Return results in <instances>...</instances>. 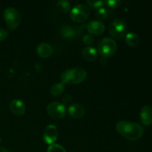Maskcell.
<instances>
[{
    "instance_id": "7a4b0ae2",
    "label": "cell",
    "mask_w": 152,
    "mask_h": 152,
    "mask_svg": "<svg viewBox=\"0 0 152 152\" xmlns=\"http://www.w3.org/2000/svg\"><path fill=\"white\" fill-rule=\"evenodd\" d=\"M87 77V73L83 68H75L66 70L61 74L62 83L65 84H80Z\"/></svg>"
},
{
    "instance_id": "d4e9b609",
    "label": "cell",
    "mask_w": 152,
    "mask_h": 152,
    "mask_svg": "<svg viewBox=\"0 0 152 152\" xmlns=\"http://www.w3.org/2000/svg\"><path fill=\"white\" fill-rule=\"evenodd\" d=\"M62 100H63L64 103H68V102H71L72 101V97H71V96H70L68 94L65 95V96H64Z\"/></svg>"
},
{
    "instance_id": "cb8c5ba5",
    "label": "cell",
    "mask_w": 152,
    "mask_h": 152,
    "mask_svg": "<svg viewBox=\"0 0 152 152\" xmlns=\"http://www.w3.org/2000/svg\"><path fill=\"white\" fill-rule=\"evenodd\" d=\"M7 36H8V32L6 30L0 28V42L5 39L7 37Z\"/></svg>"
},
{
    "instance_id": "44dd1931",
    "label": "cell",
    "mask_w": 152,
    "mask_h": 152,
    "mask_svg": "<svg viewBox=\"0 0 152 152\" xmlns=\"http://www.w3.org/2000/svg\"><path fill=\"white\" fill-rule=\"evenodd\" d=\"M104 4L107 6L108 7L111 9L117 8L121 4V1L120 0H109V1H104Z\"/></svg>"
},
{
    "instance_id": "8fae6325",
    "label": "cell",
    "mask_w": 152,
    "mask_h": 152,
    "mask_svg": "<svg viewBox=\"0 0 152 152\" xmlns=\"http://www.w3.org/2000/svg\"><path fill=\"white\" fill-rule=\"evenodd\" d=\"M10 110L16 116H22L25 112V105L22 100L14 99L10 102Z\"/></svg>"
},
{
    "instance_id": "2e32d148",
    "label": "cell",
    "mask_w": 152,
    "mask_h": 152,
    "mask_svg": "<svg viewBox=\"0 0 152 152\" xmlns=\"http://www.w3.org/2000/svg\"><path fill=\"white\" fill-rule=\"evenodd\" d=\"M76 31L74 28L68 25H65V26L62 27L61 29V34H62V37L67 39H71L74 38L76 37Z\"/></svg>"
},
{
    "instance_id": "52a82bcc",
    "label": "cell",
    "mask_w": 152,
    "mask_h": 152,
    "mask_svg": "<svg viewBox=\"0 0 152 152\" xmlns=\"http://www.w3.org/2000/svg\"><path fill=\"white\" fill-rule=\"evenodd\" d=\"M47 112L51 118L60 120L66 114V109L63 104L60 102H50L47 106Z\"/></svg>"
},
{
    "instance_id": "9a60e30c",
    "label": "cell",
    "mask_w": 152,
    "mask_h": 152,
    "mask_svg": "<svg viewBox=\"0 0 152 152\" xmlns=\"http://www.w3.org/2000/svg\"><path fill=\"white\" fill-rule=\"evenodd\" d=\"M140 37L137 34L134 32L129 33L126 36V42L129 46L132 48H136L140 43Z\"/></svg>"
},
{
    "instance_id": "ac0fdd59",
    "label": "cell",
    "mask_w": 152,
    "mask_h": 152,
    "mask_svg": "<svg viewBox=\"0 0 152 152\" xmlns=\"http://www.w3.org/2000/svg\"><path fill=\"white\" fill-rule=\"evenodd\" d=\"M57 7L62 12H68L69 11L70 8H71V3L68 1H65V0H61L56 3Z\"/></svg>"
},
{
    "instance_id": "d6986e66",
    "label": "cell",
    "mask_w": 152,
    "mask_h": 152,
    "mask_svg": "<svg viewBox=\"0 0 152 152\" xmlns=\"http://www.w3.org/2000/svg\"><path fill=\"white\" fill-rule=\"evenodd\" d=\"M109 11L108 9L102 7L99 9H96V16L99 19H105L108 16Z\"/></svg>"
},
{
    "instance_id": "ffe728a7",
    "label": "cell",
    "mask_w": 152,
    "mask_h": 152,
    "mask_svg": "<svg viewBox=\"0 0 152 152\" xmlns=\"http://www.w3.org/2000/svg\"><path fill=\"white\" fill-rule=\"evenodd\" d=\"M47 152H66L65 148L59 144L53 143L49 145Z\"/></svg>"
},
{
    "instance_id": "30bf717a",
    "label": "cell",
    "mask_w": 152,
    "mask_h": 152,
    "mask_svg": "<svg viewBox=\"0 0 152 152\" xmlns=\"http://www.w3.org/2000/svg\"><path fill=\"white\" fill-rule=\"evenodd\" d=\"M140 120L145 126L152 124V107L150 105H144L140 111Z\"/></svg>"
},
{
    "instance_id": "603a6c76",
    "label": "cell",
    "mask_w": 152,
    "mask_h": 152,
    "mask_svg": "<svg viewBox=\"0 0 152 152\" xmlns=\"http://www.w3.org/2000/svg\"><path fill=\"white\" fill-rule=\"evenodd\" d=\"M94 39L93 36L91 35V34H86L83 37V43L86 45H91L94 42Z\"/></svg>"
},
{
    "instance_id": "5b68a950",
    "label": "cell",
    "mask_w": 152,
    "mask_h": 152,
    "mask_svg": "<svg viewBox=\"0 0 152 152\" xmlns=\"http://www.w3.org/2000/svg\"><path fill=\"white\" fill-rule=\"evenodd\" d=\"M127 32V25L120 19H115L109 26V33L113 38L121 39L126 36Z\"/></svg>"
},
{
    "instance_id": "e0dca14e",
    "label": "cell",
    "mask_w": 152,
    "mask_h": 152,
    "mask_svg": "<svg viewBox=\"0 0 152 152\" xmlns=\"http://www.w3.org/2000/svg\"><path fill=\"white\" fill-rule=\"evenodd\" d=\"M65 91V85L62 83H56L50 88V94L54 96H60Z\"/></svg>"
},
{
    "instance_id": "ba28073f",
    "label": "cell",
    "mask_w": 152,
    "mask_h": 152,
    "mask_svg": "<svg viewBox=\"0 0 152 152\" xmlns=\"http://www.w3.org/2000/svg\"><path fill=\"white\" fill-rule=\"evenodd\" d=\"M58 137V131L54 125H49L45 128L43 134V140L45 142L49 145L53 144Z\"/></svg>"
},
{
    "instance_id": "4fadbf2b",
    "label": "cell",
    "mask_w": 152,
    "mask_h": 152,
    "mask_svg": "<svg viewBox=\"0 0 152 152\" xmlns=\"http://www.w3.org/2000/svg\"><path fill=\"white\" fill-rule=\"evenodd\" d=\"M37 53L42 58H48L53 53V48L48 43H41L37 46Z\"/></svg>"
},
{
    "instance_id": "6da1fadb",
    "label": "cell",
    "mask_w": 152,
    "mask_h": 152,
    "mask_svg": "<svg viewBox=\"0 0 152 152\" xmlns=\"http://www.w3.org/2000/svg\"><path fill=\"white\" fill-rule=\"evenodd\" d=\"M116 129L121 136L131 141L137 140L144 133V128L141 125L129 121L117 123Z\"/></svg>"
},
{
    "instance_id": "484cf974",
    "label": "cell",
    "mask_w": 152,
    "mask_h": 152,
    "mask_svg": "<svg viewBox=\"0 0 152 152\" xmlns=\"http://www.w3.org/2000/svg\"><path fill=\"white\" fill-rule=\"evenodd\" d=\"M0 152H9L8 150L6 149L5 148H0Z\"/></svg>"
},
{
    "instance_id": "7c38bea8",
    "label": "cell",
    "mask_w": 152,
    "mask_h": 152,
    "mask_svg": "<svg viewBox=\"0 0 152 152\" xmlns=\"http://www.w3.org/2000/svg\"><path fill=\"white\" fill-rule=\"evenodd\" d=\"M84 107L80 104H72L68 108V114L74 119H80L85 115Z\"/></svg>"
},
{
    "instance_id": "7402d4cb",
    "label": "cell",
    "mask_w": 152,
    "mask_h": 152,
    "mask_svg": "<svg viewBox=\"0 0 152 152\" xmlns=\"http://www.w3.org/2000/svg\"><path fill=\"white\" fill-rule=\"evenodd\" d=\"M87 4L93 8L99 9L103 6L104 2L102 1H87Z\"/></svg>"
},
{
    "instance_id": "3957f363",
    "label": "cell",
    "mask_w": 152,
    "mask_h": 152,
    "mask_svg": "<svg viewBox=\"0 0 152 152\" xmlns=\"http://www.w3.org/2000/svg\"><path fill=\"white\" fill-rule=\"evenodd\" d=\"M117 50V45L113 39L105 37L100 40L97 45V52L104 57L113 56Z\"/></svg>"
},
{
    "instance_id": "9c48e42d",
    "label": "cell",
    "mask_w": 152,
    "mask_h": 152,
    "mask_svg": "<svg viewBox=\"0 0 152 152\" xmlns=\"http://www.w3.org/2000/svg\"><path fill=\"white\" fill-rule=\"evenodd\" d=\"M105 29V25L99 21H91L87 25V31L90 33L91 35H101L104 33Z\"/></svg>"
},
{
    "instance_id": "277c9868",
    "label": "cell",
    "mask_w": 152,
    "mask_h": 152,
    "mask_svg": "<svg viewBox=\"0 0 152 152\" xmlns=\"http://www.w3.org/2000/svg\"><path fill=\"white\" fill-rule=\"evenodd\" d=\"M4 19L7 28L10 30H15L21 23V16L17 10L13 7H8L4 11Z\"/></svg>"
},
{
    "instance_id": "8992f818",
    "label": "cell",
    "mask_w": 152,
    "mask_h": 152,
    "mask_svg": "<svg viewBox=\"0 0 152 152\" xmlns=\"http://www.w3.org/2000/svg\"><path fill=\"white\" fill-rule=\"evenodd\" d=\"M90 15V9L85 4H77L71 10L70 16L75 22H83L88 19Z\"/></svg>"
},
{
    "instance_id": "4316f807",
    "label": "cell",
    "mask_w": 152,
    "mask_h": 152,
    "mask_svg": "<svg viewBox=\"0 0 152 152\" xmlns=\"http://www.w3.org/2000/svg\"><path fill=\"white\" fill-rule=\"evenodd\" d=\"M1 137H0V142H1Z\"/></svg>"
},
{
    "instance_id": "5bb4252c",
    "label": "cell",
    "mask_w": 152,
    "mask_h": 152,
    "mask_svg": "<svg viewBox=\"0 0 152 152\" xmlns=\"http://www.w3.org/2000/svg\"><path fill=\"white\" fill-rule=\"evenodd\" d=\"M82 56L87 61H93L96 59L98 56L97 50L91 46H88L85 48L82 51Z\"/></svg>"
}]
</instances>
